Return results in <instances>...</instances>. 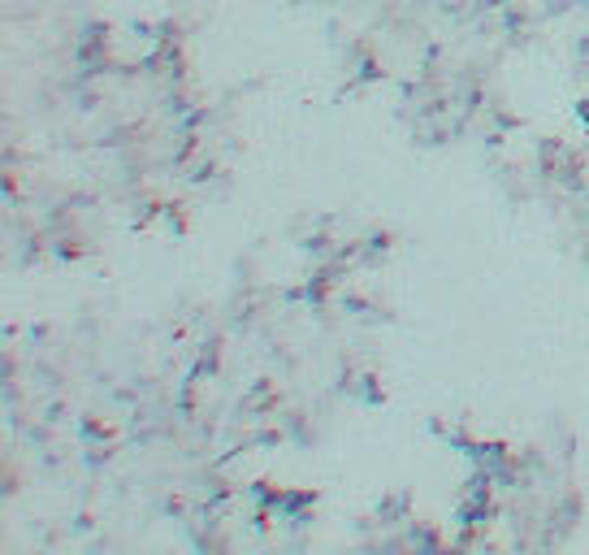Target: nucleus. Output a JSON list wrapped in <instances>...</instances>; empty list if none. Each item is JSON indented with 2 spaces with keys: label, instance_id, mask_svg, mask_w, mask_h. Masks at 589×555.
Here are the masks:
<instances>
[]
</instances>
